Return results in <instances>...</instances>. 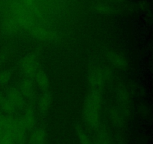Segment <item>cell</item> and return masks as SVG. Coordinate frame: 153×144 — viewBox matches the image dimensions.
<instances>
[{
	"instance_id": "3957f363",
	"label": "cell",
	"mask_w": 153,
	"mask_h": 144,
	"mask_svg": "<svg viewBox=\"0 0 153 144\" xmlns=\"http://www.w3.org/2000/svg\"><path fill=\"white\" fill-rule=\"evenodd\" d=\"M86 79L89 86L93 89H102L106 82L104 70L100 68H93L88 70Z\"/></svg>"
},
{
	"instance_id": "5b68a950",
	"label": "cell",
	"mask_w": 153,
	"mask_h": 144,
	"mask_svg": "<svg viewBox=\"0 0 153 144\" xmlns=\"http://www.w3.org/2000/svg\"><path fill=\"white\" fill-rule=\"evenodd\" d=\"M108 61L119 69H125L128 66V61L126 58L120 52L114 50H110L106 53Z\"/></svg>"
},
{
	"instance_id": "8fae6325",
	"label": "cell",
	"mask_w": 153,
	"mask_h": 144,
	"mask_svg": "<svg viewBox=\"0 0 153 144\" xmlns=\"http://www.w3.org/2000/svg\"><path fill=\"white\" fill-rule=\"evenodd\" d=\"M52 104V95L49 92H43L42 95L39 98L38 104H37V108L40 113H45L49 109Z\"/></svg>"
},
{
	"instance_id": "4fadbf2b",
	"label": "cell",
	"mask_w": 153,
	"mask_h": 144,
	"mask_svg": "<svg viewBox=\"0 0 153 144\" xmlns=\"http://www.w3.org/2000/svg\"><path fill=\"white\" fill-rule=\"evenodd\" d=\"M0 144H16L13 132L4 130L0 137Z\"/></svg>"
},
{
	"instance_id": "6da1fadb",
	"label": "cell",
	"mask_w": 153,
	"mask_h": 144,
	"mask_svg": "<svg viewBox=\"0 0 153 144\" xmlns=\"http://www.w3.org/2000/svg\"><path fill=\"white\" fill-rule=\"evenodd\" d=\"M102 104V89L91 88L85 96L82 114L84 123L90 128H97L100 125Z\"/></svg>"
},
{
	"instance_id": "7a4b0ae2",
	"label": "cell",
	"mask_w": 153,
	"mask_h": 144,
	"mask_svg": "<svg viewBox=\"0 0 153 144\" xmlns=\"http://www.w3.org/2000/svg\"><path fill=\"white\" fill-rule=\"evenodd\" d=\"M116 98L119 105L118 109L120 110L123 116L130 115L131 113V105H130V94L123 83H120L116 88Z\"/></svg>"
},
{
	"instance_id": "9a60e30c",
	"label": "cell",
	"mask_w": 153,
	"mask_h": 144,
	"mask_svg": "<svg viewBox=\"0 0 153 144\" xmlns=\"http://www.w3.org/2000/svg\"><path fill=\"white\" fill-rule=\"evenodd\" d=\"M1 108L5 113L8 114V115H10V114H12L16 110V109L13 106V104H10L5 98H3L1 104Z\"/></svg>"
},
{
	"instance_id": "ac0fdd59",
	"label": "cell",
	"mask_w": 153,
	"mask_h": 144,
	"mask_svg": "<svg viewBox=\"0 0 153 144\" xmlns=\"http://www.w3.org/2000/svg\"><path fill=\"white\" fill-rule=\"evenodd\" d=\"M3 97L1 94H0V108H1V101H2Z\"/></svg>"
},
{
	"instance_id": "ffe728a7",
	"label": "cell",
	"mask_w": 153,
	"mask_h": 144,
	"mask_svg": "<svg viewBox=\"0 0 153 144\" xmlns=\"http://www.w3.org/2000/svg\"><path fill=\"white\" fill-rule=\"evenodd\" d=\"M19 144H24V143H19Z\"/></svg>"
},
{
	"instance_id": "30bf717a",
	"label": "cell",
	"mask_w": 153,
	"mask_h": 144,
	"mask_svg": "<svg viewBox=\"0 0 153 144\" xmlns=\"http://www.w3.org/2000/svg\"><path fill=\"white\" fill-rule=\"evenodd\" d=\"M34 76L36 83L38 86L39 88L43 92H48V89H49V80L47 74L43 70H38L36 72Z\"/></svg>"
},
{
	"instance_id": "7c38bea8",
	"label": "cell",
	"mask_w": 153,
	"mask_h": 144,
	"mask_svg": "<svg viewBox=\"0 0 153 144\" xmlns=\"http://www.w3.org/2000/svg\"><path fill=\"white\" fill-rule=\"evenodd\" d=\"M46 140V130L43 128H37L31 134L28 144H45Z\"/></svg>"
},
{
	"instance_id": "9c48e42d",
	"label": "cell",
	"mask_w": 153,
	"mask_h": 144,
	"mask_svg": "<svg viewBox=\"0 0 153 144\" xmlns=\"http://www.w3.org/2000/svg\"><path fill=\"white\" fill-rule=\"evenodd\" d=\"M19 90L24 98H31L34 92V82L29 77H26L21 81Z\"/></svg>"
},
{
	"instance_id": "2e32d148",
	"label": "cell",
	"mask_w": 153,
	"mask_h": 144,
	"mask_svg": "<svg viewBox=\"0 0 153 144\" xmlns=\"http://www.w3.org/2000/svg\"><path fill=\"white\" fill-rule=\"evenodd\" d=\"M11 78V72L9 70H4L0 72V85H6Z\"/></svg>"
},
{
	"instance_id": "8992f818",
	"label": "cell",
	"mask_w": 153,
	"mask_h": 144,
	"mask_svg": "<svg viewBox=\"0 0 153 144\" xmlns=\"http://www.w3.org/2000/svg\"><path fill=\"white\" fill-rule=\"evenodd\" d=\"M5 98L12 104L16 110L22 107L24 104V97L20 91L16 88H9L6 94Z\"/></svg>"
},
{
	"instance_id": "5bb4252c",
	"label": "cell",
	"mask_w": 153,
	"mask_h": 144,
	"mask_svg": "<svg viewBox=\"0 0 153 144\" xmlns=\"http://www.w3.org/2000/svg\"><path fill=\"white\" fill-rule=\"evenodd\" d=\"M78 137H79L80 144H94V142L91 140V138L87 135L84 129L80 126H78L76 128Z\"/></svg>"
},
{
	"instance_id": "ba28073f",
	"label": "cell",
	"mask_w": 153,
	"mask_h": 144,
	"mask_svg": "<svg viewBox=\"0 0 153 144\" xmlns=\"http://www.w3.org/2000/svg\"><path fill=\"white\" fill-rule=\"evenodd\" d=\"M21 122L23 124L26 130H31L36 124L35 116H34V112L31 108H27L24 111L22 116L19 118Z\"/></svg>"
},
{
	"instance_id": "e0dca14e",
	"label": "cell",
	"mask_w": 153,
	"mask_h": 144,
	"mask_svg": "<svg viewBox=\"0 0 153 144\" xmlns=\"http://www.w3.org/2000/svg\"><path fill=\"white\" fill-rule=\"evenodd\" d=\"M4 116L0 115V137L4 131Z\"/></svg>"
},
{
	"instance_id": "d6986e66",
	"label": "cell",
	"mask_w": 153,
	"mask_h": 144,
	"mask_svg": "<svg viewBox=\"0 0 153 144\" xmlns=\"http://www.w3.org/2000/svg\"><path fill=\"white\" fill-rule=\"evenodd\" d=\"M1 61H2V57L0 56V65H1Z\"/></svg>"
},
{
	"instance_id": "52a82bcc",
	"label": "cell",
	"mask_w": 153,
	"mask_h": 144,
	"mask_svg": "<svg viewBox=\"0 0 153 144\" xmlns=\"http://www.w3.org/2000/svg\"><path fill=\"white\" fill-rule=\"evenodd\" d=\"M108 116L111 122L116 128L121 129L125 126V119L123 115L117 107L113 106L111 108Z\"/></svg>"
},
{
	"instance_id": "277c9868",
	"label": "cell",
	"mask_w": 153,
	"mask_h": 144,
	"mask_svg": "<svg viewBox=\"0 0 153 144\" xmlns=\"http://www.w3.org/2000/svg\"><path fill=\"white\" fill-rule=\"evenodd\" d=\"M21 71L27 77L34 76L38 70V60L34 54H28L22 58L20 63Z\"/></svg>"
}]
</instances>
